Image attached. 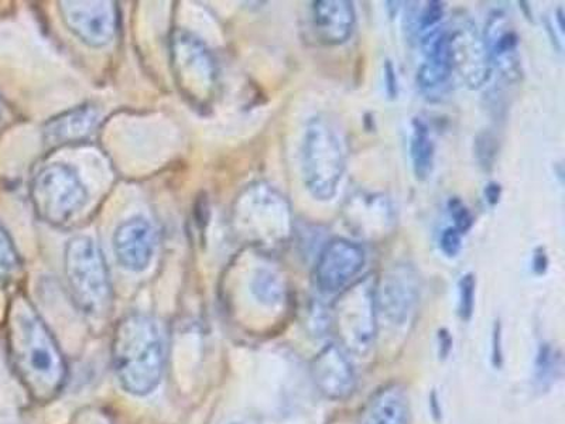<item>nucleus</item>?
<instances>
[{
    "mask_svg": "<svg viewBox=\"0 0 565 424\" xmlns=\"http://www.w3.org/2000/svg\"><path fill=\"white\" fill-rule=\"evenodd\" d=\"M8 348L14 371L34 401H53L63 391L67 362L52 331L24 297L14 299L9 309Z\"/></svg>",
    "mask_w": 565,
    "mask_h": 424,
    "instance_id": "nucleus-1",
    "label": "nucleus"
},
{
    "mask_svg": "<svg viewBox=\"0 0 565 424\" xmlns=\"http://www.w3.org/2000/svg\"><path fill=\"white\" fill-rule=\"evenodd\" d=\"M110 356L120 386L130 395H150L160 385L166 365L159 322L140 312L125 317L115 328Z\"/></svg>",
    "mask_w": 565,
    "mask_h": 424,
    "instance_id": "nucleus-2",
    "label": "nucleus"
},
{
    "mask_svg": "<svg viewBox=\"0 0 565 424\" xmlns=\"http://www.w3.org/2000/svg\"><path fill=\"white\" fill-rule=\"evenodd\" d=\"M231 222L236 239L264 252L279 251L295 230L289 201L264 181L247 186L236 197Z\"/></svg>",
    "mask_w": 565,
    "mask_h": 424,
    "instance_id": "nucleus-3",
    "label": "nucleus"
},
{
    "mask_svg": "<svg viewBox=\"0 0 565 424\" xmlns=\"http://www.w3.org/2000/svg\"><path fill=\"white\" fill-rule=\"evenodd\" d=\"M347 158V141L337 125L324 116L310 119L301 146V173L306 189L316 200L334 199Z\"/></svg>",
    "mask_w": 565,
    "mask_h": 424,
    "instance_id": "nucleus-4",
    "label": "nucleus"
},
{
    "mask_svg": "<svg viewBox=\"0 0 565 424\" xmlns=\"http://www.w3.org/2000/svg\"><path fill=\"white\" fill-rule=\"evenodd\" d=\"M65 277L78 309L93 318L113 310V283L100 247L87 236L68 241L64 254Z\"/></svg>",
    "mask_w": 565,
    "mask_h": 424,
    "instance_id": "nucleus-5",
    "label": "nucleus"
},
{
    "mask_svg": "<svg viewBox=\"0 0 565 424\" xmlns=\"http://www.w3.org/2000/svg\"><path fill=\"white\" fill-rule=\"evenodd\" d=\"M170 62L175 87L196 109L210 108L218 89V64L209 45L185 29L170 35Z\"/></svg>",
    "mask_w": 565,
    "mask_h": 424,
    "instance_id": "nucleus-6",
    "label": "nucleus"
},
{
    "mask_svg": "<svg viewBox=\"0 0 565 424\" xmlns=\"http://www.w3.org/2000/svg\"><path fill=\"white\" fill-rule=\"evenodd\" d=\"M376 277L367 275L338 295L331 307L330 326L347 352L365 356L377 336Z\"/></svg>",
    "mask_w": 565,
    "mask_h": 424,
    "instance_id": "nucleus-7",
    "label": "nucleus"
},
{
    "mask_svg": "<svg viewBox=\"0 0 565 424\" xmlns=\"http://www.w3.org/2000/svg\"><path fill=\"white\" fill-rule=\"evenodd\" d=\"M30 199L40 220L63 226L87 205L88 191L71 166L53 163L33 177Z\"/></svg>",
    "mask_w": 565,
    "mask_h": 424,
    "instance_id": "nucleus-8",
    "label": "nucleus"
},
{
    "mask_svg": "<svg viewBox=\"0 0 565 424\" xmlns=\"http://www.w3.org/2000/svg\"><path fill=\"white\" fill-rule=\"evenodd\" d=\"M446 32L452 73H456L469 89L483 87L491 78L492 67L482 33H479L477 24L466 14H458L446 26Z\"/></svg>",
    "mask_w": 565,
    "mask_h": 424,
    "instance_id": "nucleus-9",
    "label": "nucleus"
},
{
    "mask_svg": "<svg viewBox=\"0 0 565 424\" xmlns=\"http://www.w3.org/2000/svg\"><path fill=\"white\" fill-rule=\"evenodd\" d=\"M60 13L70 32L90 47H104L113 42L118 29V9L104 0H65Z\"/></svg>",
    "mask_w": 565,
    "mask_h": 424,
    "instance_id": "nucleus-10",
    "label": "nucleus"
},
{
    "mask_svg": "<svg viewBox=\"0 0 565 424\" xmlns=\"http://www.w3.org/2000/svg\"><path fill=\"white\" fill-rule=\"evenodd\" d=\"M365 250L356 242L334 239L322 247L315 267V282L324 295H340L365 266Z\"/></svg>",
    "mask_w": 565,
    "mask_h": 424,
    "instance_id": "nucleus-11",
    "label": "nucleus"
},
{
    "mask_svg": "<svg viewBox=\"0 0 565 424\" xmlns=\"http://www.w3.org/2000/svg\"><path fill=\"white\" fill-rule=\"evenodd\" d=\"M420 300L418 277L408 265L393 266L376 282L377 311L393 325L402 326L415 315Z\"/></svg>",
    "mask_w": 565,
    "mask_h": 424,
    "instance_id": "nucleus-12",
    "label": "nucleus"
},
{
    "mask_svg": "<svg viewBox=\"0 0 565 424\" xmlns=\"http://www.w3.org/2000/svg\"><path fill=\"white\" fill-rule=\"evenodd\" d=\"M482 39L492 70H497L508 83H516L521 80L522 63L519 54L521 39L511 18L502 10H493L488 17Z\"/></svg>",
    "mask_w": 565,
    "mask_h": 424,
    "instance_id": "nucleus-13",
    "label": "nucleus"
},
{
    "mask_svg": "<svg viewBox=\"0 0 565 424\" xmlns=\"http://www.w3.org/2000/svg\"><path fill=\"white\" fill-rule=\"evenodd\" d=\"M344 219L353 235L377 241L391 234L395 225V211L385 195L361 191L347 200Z\"/></svg>",
    "mask_w": 565,
    "mask_h": 424,
    "instance_id": "nucleus-14",
    "label": "nucleus"
},
{
    "mask_svg": "<svg viewBox=\"0 0 565 424\" xmlns=\"http://www.w3.org/2000/svg\"><path fill=\"white\" fill-rule=\"evenodd\" d=\"M311 375L318 391L330 401H345L355 392V370L344 348L335 342L312 358Z\"/></svg>",
    "mask_w": 565,
    "mask_h": 424,
    "instance_id": "nucleus-15",
    "label": "nucleus"
},
{
    "mask_svg": "<svg viewBox=\"0 0 565 424\" xmlns=\"http://www.w3.org/2000/svg\"><path fill=\"white\" fill-rule=\"evenodd\" d=\"M420 44L426 59L417 71V87L427 98H441L454 74L446 26L423 33Z\"/></svg>",
    "mask_w": 565,
    "mask_h": 424,
    "instance_id": "nucleus-16",
    "label": "nucleus"
},
{
    "mask_svg": "<svg viewBox=\"0 0 565 424\" xmlns=\"http://www.w3.org/2000/svg\"><path fill=\"white\" fill-rule=\"evenodd\" d=\"M156 250V234L149 221L135 216L118 226L114 235V251L126 271L141 272L150 265Z\"/></svg>",
    "mask_w": 565,
    "mask_h": 424,
    "instance_id": "nucleus-17",
    "label": "nucleus"
},
{
    "mask_svg": "<svg viewBox=\"0 0 565 424\" xmlns=\"http://www.w3.org/2000/svg\"><path fill=\"white\" fill-rule=\"evenodd\" d=\"M312 29L318 42L341 45L351 39L356 24L355 8L348 0H317L311 3Z\"/></svg>",
    "mask_w": 565,
    "mask_h": 424,
    "instance_id": "nucleus-18",
    "label": "nucleus"
},
{
    "mask_svg": "<svg viewBox=\"0 0 565 424\" xmlns=\"http://www.w3.org/2000/svg\"><path fill=\"white\" fill-rule=\"evenodd\" d=\"M99 114L90 104H84L60 114L44 125V141L50 148L81 144L97 128Z\"/></svg>",
    "mask_w": 565,
    "mask_h": 424,
    "instance_id": "nucleus-19",
    "label": "nucleus"
},
{
    "mask_svg": "<svg viewBox=\"0 0 565 424\" xmlns=\"http://www.w3.org/2000/svg\"><path fill=\"white\" fill-rule=\"evenodd\" d=\"M360 424H411V402L405 386L393 382L372 393L362 407Z\"/></svg>",
    "mask_w": 565,
    "mask_h": 424,
    "instance_id": "nucleus-20",
    "label": "nucleus"
},
{
    "mask_svg": "<svg viewBox=\"0 0 565 424\" xmlns=\"http://www.w3.org/2000/svg\"><path fill=\"white\" fill-rule=\"evenodd\" d=\"M434 156H436V148H434L430 129L423 119L416 118L413 120L411 158L417 180L424 181L431 176Z\"/></svg>",
    "mask_w": 565,
    "mask_h": 424,
    "instance_id": "nucleus-21",
    "label": "nucleus"
},
{
    "mask_svg": "<svg viewBox=\"0 0 565 424\" xmlns=\"http://www.w3.org/2000/svg\"><path fill=\"white\" fill-rule=\"evenodd\" d=\"M250 292L255 299L266 307H280L287 300L285 279L275 271L260 267L250 280Z\"/></svg>",
    "mask_w": 565,
    "mask_h": 424,
    "instance_id": "nucleus-22",
    "label": "nucleus"
},
{
    "mask_svg": "<svg viewBox=\"0 0 565 424\" xmlns=\"http://www.w3.org/2000/svg\"><path fill=\"white\" fill-rule=\"evenodd\" d=\"M22 271V259L12 236L0 224V287L10 285Z\"/></svg>",
    "mask_w": 565,
    "mask_h": 424,
    "instance_id": "nucleus-23",
    "label": "nucleus"
},
{
    "mask_svg": "<svg viewBox=\"0 0 565 424\" xmlns=\"http://www.w3.org/2000/svg\"><path fill=\"white\" fill-rule=\"evenodd\" d=\"M559 370V357L553 347H540L536 360V380L540 385H547L557 375Z\"/></svg>",
    "mask_w": 565,
    "mask_h": 424,
    "instance_id": "nucleus-24",
    "label": "nucleus"
},
{
    "mask_svg": "<svg viewBox=\"0 0 565 424\" xmlns=\"http://www.w3.org/2000/svg\"><path fill=\"white\" fill-rule=\"evenodd\" d=\"M459 301L458 312L463 321L471 320L473 309H476L477 279L476 275L467 274L458 283Z\"/></svg>",
    "mask_w": 565,
    "mask_h": 424,
    "instance_id": "nucleus-25",
    "label": "nucleus"
},
{
    "mask_svg": "<svg viewBox=\"0 0 565 424\" xmlns=\"http://www.w3.org/2000/svg\"><path fill=\"white\" fill-rule=\"evenodd\" d=\"M498 155V139L492 132H482L476 139V156L482 169L491 170Z\"/></svg>",
    "mask_w": 565,
    "mask_h": 424,
    "instance_id": "nucleus-26",
    "label": "nucleus"
},
{
    "mask_svg": "<svg viewBox=\"0 0 565 424\" xmlns=\"http://www.w3.org/2000/svg\"><path fill=\"white\" fill-rule=\"evenodd\" d=\"M444 18V3L431 0L426 8L417 14V32L426 33L438 28Z\"/></svg>",
    "mask_w": 565,
    "mask_h": 424,
    "instance_id": "nucleus-27",
    "label": "nucleus"
},
{
    "mask_svg": "<svg viewBox=\"0 0 565 424\" xmlns=\"http://www.w3.org/2000/svg\"><path fill=\"white\" fill-rule=\"evenodd\" d=\"M448 211H450L454 221V229L461 232L462 235L472 229L473 216L471 211L468 210V206L458 197H454V199L448 201Z\"/></svg>",
    "mask_w": 565,
    "mask_h": 424,
    "instance_id": "nucleus-28",
    "label": "nucleus"
},
{
    "mask_svg": "<svg viewBox=\"0 0 565 424\" xmlns=\"http://www.w3.org/2000/svg\"><path fill=\"white\" fill-rule=\"evenodd\" d=\"M440 247L443 254L448 257H456L462 247V234L458 232L454 226L444 230L440 239Z\"/></svg>",
    "mask_w": 565,
    "mask_h": 424,
    "instance_id": "nucleus-29",
    "label": "nucleus"
},
{
    "mask_svg": "<svg viewBox=\"0 0 565 424\" xmlns=\"http://www.w3.org/2000/svg\"><path fill=\"white\" fill-rule=\"evenodd\" d=\"M383 73H385L387 97L391 99H396L398 95L397 75L395 67H393L392 62H388V60L385 63V67H383Z\"/></svg>",
    "mask_w": 565,
    "mask_h": 424,
    "instance_id": "nucleus-30",
    "label": "nucleus"
},
{
    "mask_svg": "<svg viewBox=\"0 0 565 424\" xmlns=\"http://www.w3.org/2000/svg\"><path fill=\"white\" fill-rule=\"evenodd\" d=\"M492 361L494 367H501L503 361V350H502V326L497 325L493 327V336H492Z\"/></svg>",
    "mask_w": 565,
    "mask_h": 424,
    "instance_id": "nucleus-31",
    "label": "nucleus"
},
{
    "mask_svg": "<svg viewBox=\"0 0 565 424\" xmlns=\"http://www.w3.org/2000/svg\"><path fill=\"white\" fill-rule=\"evenodd\" d=\"M548 267V256L546 254V250L543 246H539L536 251H534L533 256V271L536 272V275H544L547 272Z\"/></svg>",
    "mask_w": 565,
    "mask_h": 424,
    "instance_id": "nucleus-32",
    "label": "nucleus"
},
{
    "mask_svg": "<svg viewBox=\"0 0 565 424\" xmlns=\"http://www.w3.org/2000/svg\"><path fill=\"white\" fill-rule=\"evenodd\" d=\"M438 347H440V357L447 358L448 353L452 350V338L450 332L443 328V330L438 331Z\"/></svg>",
    "mask_w": 565,
    "mask_h": 424,
    "instance_id": "nucleus-33",
    "label": "nucleus"
},
{
    "mask_svg": "<svg viewBox=\"0 0 565 424\" xmlns=\"http://www.w3.org/2000/svg\"><path fill=\"white\" fill-rule=\"evenodd\" d=\"M502 195V187L499 183H494V181H491L486 187V200L488 201L489 205H497L499 201H501Z\"/></svg>",
    "mask_w": 565,
    "mask_h": 424,
    "instance_id": "nucleus-34",
    "label": "nucleus"
},
{
    "mask_svg": "<svg viewBox=\"0 0 565 424\" xmlns=\"http://www.w3.org/2000/svg\"><path fill=\"white\" fill-rule=\"evenodd\" d=\"M557 22H558V28L559 30H562V32H564V14H563V10L562 9H558L557 10Z\"/></svg>",
    "mask_w": 565,
    "mask_h": 424,
    "instance_id": "nucleus-35",
    "label": "nucleus"
},
{
    "mask_svg": "<svg viewBox=\"0 0 565 424\" xmlns=\"http://www.w3.org/2000/svg\"><path fill=\"white\" fill-rule=\"evenodd\" d=\"M4 123V104L2 97H0V126Z\"/></svg>",
    "mask_w": 565,
    "mask_h": 424,
    "instance_id": "nucleus-36",
    "label": "nucleus"
}]
</instances>
